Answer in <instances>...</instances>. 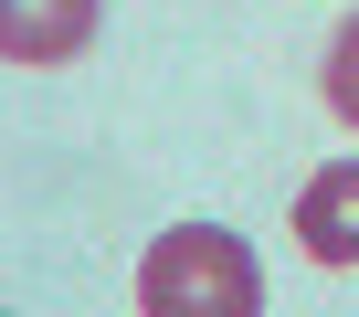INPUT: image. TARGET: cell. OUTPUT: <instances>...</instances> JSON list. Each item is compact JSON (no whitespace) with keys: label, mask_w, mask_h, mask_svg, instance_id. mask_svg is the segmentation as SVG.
I'll list each match as a JSON object with an SVG mask.
<instances>
[{"label":"cell","mask_w":359,"mask_h":317,"mask_svg":"<svg viewBox=\"0 0 359 317\" xmlns=\"http://www.w3.org/2000/svg\"><path fill=\"white\" fill-rule=\"evenodd\" d=\"M137 317H264V264L222 222H169L137 254Z\"/></svg>","instance_id":"1"},{"label":"cell","mask_w":359,"mask_h":317,"mask_svg":"<svg viewBox=\"0 0 359 317\" xmlns=\"http://www.w3.org/2000/svg\"><path fill=\"white\" fill-rule=\"evenodd\" d=\"M296 243L338 275H359V158H327V170L296 191Z\"/></svg>","instance_id":"2"},{"label":"cell","mask_w":359,"mask_h":317,"mask_svg":"<svg viewBox=\"0 0 359 317\" xmlns=\"http://www.w3.org/2000/svg\"><path fill=\"white\" fill-rule=\"evenodd\" d=\"M95 43V0H0V64H74Z\"/></svg>","instance_id":"3"},{"label":"cell","mask_w":359,"mask_h":317,"mask_svg":"<svg viewBox=\"0 0 359 317\" xmlns=\"http://www.w3.org/2000/svg\"><path fill=\"white\" fill-rule=\"evenodd\" d=\"M317 95H327V116L338 127H359V11L327 32V64H317Z\"/></svg>","instance_id":"4"}]
</instances>
